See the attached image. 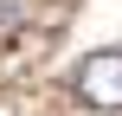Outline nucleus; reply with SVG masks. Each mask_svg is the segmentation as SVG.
<instances>
[{"instance_id":"1","label":"nucleus","mask_w":122,"mask_h":116,"mask_svg":"<svg viewBox=\"0 0 122 116\" xmlns=\"http://www.w3.org/2000/svg\"><path fill=\"white\" fill-rule=\"evenodd\" d=\"M71 90L90 110H122V52H90L71 71Z\"/></svg>"},{"instance_id":"2","label":"nucleus","mask_w":122,"mask_h":116,"mask_svg":"<svg viewBox=\"0 0 122 116\" xmlns=\"http://www.w3.org/2000/svg\"><path fill=\"white\" fill-rule=\"evenodd\" d=\"M19 19H26V6L19 0H0V32H19Z\"/></svg>"}]
</instances>
